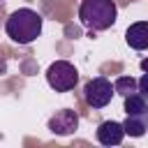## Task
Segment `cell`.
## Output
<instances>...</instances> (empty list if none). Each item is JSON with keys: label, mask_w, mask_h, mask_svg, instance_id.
I'll list each match as a JSON object with an SVG mask.
<instances>
[{"label": "cell", "mask_w": 148, "mask_h": 148, "mask_svg": "<svg viewBox=\"0 0 148 148\" xmlns=\"http://www.w3.org/2000/svg\"><path fill=\"white\" fill-rule=\"evenodd\" d=\"M42 25L44 18L39 12L30 9V7H21L16 12H12L5 21V32L12 42L16 44H32L39 35H42Z\"/></svg>", "instance_id": "1"}, {"label": "cell", "mask_w": 148, "mask_h": 148, "mask_svg": "<svg viewBox=\"0 0 148 148\" xmlns=\"http://www.w3.org/2000/svg\"><path fill=\"white\" fill-rule=\"evenodd\" d=\"M118 18V7L113 0H81L79 5V21L90 32H104L113 28Z\"/></svg>", "instance_id": "2"}, {"label": "cell", "mask_w": 148, "mask_h": 148, "mask_svg": "<svg viewBox=\"0 0 148 148\" xmlns=\"http://www.w3.org/2000/svg\"><path fill=\"white\" fill-rule=\"evenodd\" d=\"M46 83L56 90V92H69L76 83H79V72L72 62L67 60H56L49 65L46 69Z\"/></svg>", "instance_id": "3"}, {"label": "cell", "mask_w": 148, "mask_h": 148, "mask_svg": "<svg viewBox=\"0 0 148 148\" xmlns=\"http://www.w3.org/2000/svg\"><path fill=\"white\" fill-rule=\"evenodd\" d=\"M116 90H113V83L106 79V76H95L90 79L86 86H83V99L90 109H104L111 104Z\"/></svg>", "instance_id": "4"}, {"label": "cell", "mask_w": 148, "mask_h": 148, "mask_svg": "<svg viewBox=\"0 0 148 148\" xmlns=\"http://www.w3.org/2000/svg\"><path fill=\"white\" fill-rule=\"evenodd\" d=\"M79 130V113L72 109H60L49 118V132L56 136H69Z\"/></svg>", "instance_id": "5"}, {"label": "cell", "mask_w": 148, "mask_h": 148, "mask_svg": "<svg viewBox=\"0 0 148 148\" xmlns=\"http://www.w3.org/2000/svg\"><path fill=\"white\" fill-rule=\"evenodd\" d=\"M95 139L102 146H120L123 139H125L123 123H118V120H104V123H99L97 130H95Z\"/></svg>", "instance_id": "6"}, {"label": "cell", "mask_w": 148, "mask_h": 148, "mask_svg": "<svg viewBox=\"0 0 148 148\" xmlns=\"http://www.w3.org/2000/svg\"><path fill=\"white\" fill-rule=\"evenodd\" d=\"M125 42L134 51H148V21H136L125 30Z\"/></svg>", "instance_id": "7"}, {"label": "cell", "mask_w": 148, "mask_h": 148, "mask_svg": "<svg viewBox=\"0 0 148 148\" xmlns=\"http://www.w3.org/2000/svg\"><path fill=\"white\" fill-rule=\"evenodd\" d=\"M123 99H125V104H123V111H125V116H141V113L148 109V102H146V97H143L141 92L125 95Z\"/></svg>", "instance_id": "8"}, {"label": "cell", "mask_w": 148, "mask_h": 148, "mask_svg": "<svg viewBox=\"0 0 148 148\" xmlns=\"http://www.w3.org/2000/svg\"><path fill=\"white\" fill-rule=\"evenodd\" d=\"M123 130H125V134L139 139V136H143V134L148 132V123H146L143 116H127V118L123 120Z\"/></svg>", "instance_id": "9"}, {"label": "cell", "mask_w": 148, "mask_h": 148, "mask_svg": "<svg viewBox=\"0 0 148 148\" xmlns=\"http://www.w3.org/2000/svg\"><path fill=\"white\" fill-rule=\"evenodd\" d=\"M113 90H116V95H120V97L132 95V92H136V79H132V76H118V79L113 81Z\"/></svg>", "instance_id": "10"}, {"label": "cell", "mask_w": 148, "mask_h": 148, "mask_svg": "<svg viewBox=\"0 0 148 148\" xmlns=\"http://www.w3.org/2000/svg\"><path fill=\"white\" fill-rule=\"evenodd\" d=\"M136 92H141V95L148 99V72H143V76L136 81Z\"/></svg>", "instance_id": "11"}, {"label": "cell", "mask_w": 148, "mask_h": 148, "mask_svg": "<svg viewBox=\"0 0 148 148\" xmlns=\"http://www.w3.org/2000/svg\"><path fill=\"white\" fill-rule=\"evenodd\" d=\"M141 69H143V72H148V58H143V60H141Z\"/></svg>", "instance_id": "12"}]
</instances>
